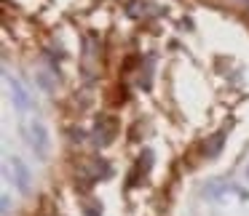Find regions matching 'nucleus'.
I'll use <instances>...</instances> for the list:
<instances>
[{"instance_id":"obj_1","label":"nucleus","mask_w":249,"mask_h":216,"mask_svg":"<svg viewBox=\"0 0 249 216\" xmlns=\"http://www.w3.org/2000/svg\"><path fill=\"white\" fill-rule=\"evenodd\" d=\"M27 141H30V147H33V152H35V157H38V160H46V157H49L51 136H49L46 123L33 120V123H30V136H27Z\"/></svg>"},{"instance_id":"obj_2","label":"nucleus","mask_w":249,"mask_h":216,"mask_svg":"<svg viewBox=\"0 0 249 216\" xmlns=\"http://www.w3.org/2000/svg\"><path fill=\"white\" fill-rule=\"evenodd\" d=\"M94 144L97 147H107L115 141V136H118V120L110 118V115H97V120H94Z\"/></svg>"},{"instance_id":"obj_3","label":"nucleus","mask_w":249,"mask_h":216,"mask_svg":"<svg viewBox=\"0 0 249 216\" xmlns=\"http://www.w3.org/2000/svg\"><path fill=\"white\" fill-rule=\"evenodd\" d=\"M6 80H8V88H11L14 107H17L19 112H30V109L35 107V102H33V96L27 93V88L22 86V80H19V77H14V75H8V72H6Z\"/></svg>"},{"instance_id":"obj_4","label":"nucleus","mask_w":249,"mask_h":216,"mask_svg":"<svg viewBox=\"0 0 249 216\" xmlns=\"http://www.w3.org/2000/svg\"><path fill=\"white\" fill-rule=\"evenodd\" d=\"M8 163H11V168H14V179H11V182L17 184V189L22 195H30V189H33V171H30V166L19 155H14Z\"/></svg>"},{"instance_id":"obj_5","label":"nucleus","mask_w":249,"mask_h":216,"mask_svg":"<svg viewBox=\"0 0 249 216\" xmlns=\"http://www.w3.org/2000/svg\"><path fill=\"white\" fill-rule=\"evenodd\" d=\"M225 134H228V131H225V128H220L217 134H212L209 139L204 141V155L209 157V160H214V157H220L222 147H225Z\"/></svg>"},{"instance_id":"obj_6","label":"nucleus","mask_w":249,"mask_h":216,"mask_svg":"<svg viewBox=\"0 0 249 216\" xmlns=\"http://www.w3.org/2000/svg\"><path fill=\"white\" fill-rule=\"evenodd\" d=\"M150 168H153V150H142L140 160H137L134 171H131V182H129V184H134V182H137V173L147 176V173H150Z\"/></svg>"},{"instance_id":"obj_7","label":"nucleus","mask_w":249,"mask_h":216,"mask_svg":"<svg viewBox=\"0 0 249 216\" xmlns=\"http://www.w3.org/2000/svg\"><path fill=\"white\" fill-rule=\"evenodd\" d=\"M113 173V166H110L105 157H94L91 160V182H99V179H107Z\"/></svg>"},{"instance_id":"obj_8","label":"nucleus","mask_w":249,"mask_h":216,"mask_svg":"<svg viewBox=\"0 0 249 216\" xmlns=\"http://www.w3.org/2000/svg\"><path fill=\"white\" fill-rule=\"evenodd\" d=\"M204 192L209 195L212 200H220L225 192H236V187H233V184H228V182H217V184H209Z\"/></svg>"},{"instance_id":"obj_9","label":"nucleus","mask_w":249,"mask_h":216,"mask_svg":"<svg viewBox=\"0 0 249 216\" xmlns=\"http://www.w3.org/2000/svg\"><path fill=\"white\" fill-rule=\"evenodd\" d=\"M153 62H156V56L150 54V56H147V67H145V80L140 83L145 91H150V88H153Z\"/></svg>"},{"instance_id":"obj_10","label":"nucleus","mask_w":249,"mask_h":216,"mask_svg":"<svg viewBox=\"0 0 249 216\" xmlns=\"http://www.w3.org/2000/svg\"><path fill=\"white\" fill-rule=\"evenodd\" d=\"M83 216H102V203H99V200L83 203Z\"/></svg>"},{"instance_id":"obj_11","label":"nucleus","mask_w":249,"mask_h":216,"mask_svg":"<svg viewBox=\"0 0 249 216\" xmlns=\"http://www.w3.org/2000/svg\"><path fill=\"white\" fill-rule=\"evenodd\" d=\"M70 141H78V144L86 141V131L83 128H70Z\"/></svg>"},{"instance_id":"obj_12","label":"nucleus","mask_w":249,"mask_h":216,"mask_svg":"<svg viewBox=\"0 0 249 216\" xmlns=\"http://www.w3.org/2000/svg\"><path fill=\"white\" fill-rule=\"evenodd\" d=\"M0 208H3V214H8V208H11V198L6 192L0 195Z\"/></svg>"},{"instance_id":"obj_13","label":"nucleus","mask_w":249,"mask_h":216,"mask_svg":"<svg viewBox=\"0 0 249 216\" xmlns=\"http://www.w3.org/2000/svg\"><path fill=\"white\" fill-rule=\"evenodd\" d=\"M244 176H247V182H249V166H247V171H244Z\"/></svg>"},{"instance_id":"obj_14","label":"nucleus","mask_w":249,"mask_h":216,"mask_svg":"<svg viewBox=\"0 0 249 216\" xmlns=\"http://www.w3.org/2000/svg\"><path fill=\"white\" fill-rule=\"evenodd\" d=\"M244 3H247V6H249V0H244Z\"/></svg>"}]
</instances>
